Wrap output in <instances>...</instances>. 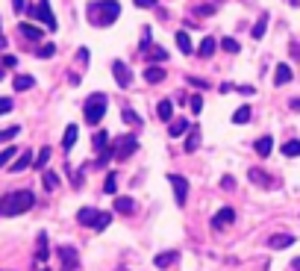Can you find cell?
Listing matches in <instances>:
<instances>
[{"label":"cell","instance_id":"6da1fadb","mask_svg":"<svg viewBox=\"0 0 300 271\" xmlns=\"http://www.w3.org/2000/svg\"><path fill=\"white\" fill-rule=\"evenodd\" d=\"M121 15V3L118 0H92L86 9V18L92 27H112Z\"/></svg>","mask_w":300,"mask_h":271},{"label":"cell","instance_id":"7a4b0ae2","mask_svg":"<svg viewBox=\"0 0 300 271\" xmlns=\"http://www.w3.org/2000/svg\"><path fill=\"white\" fill-rule=\"evenodd\" d=\"M35 206V195L30 189H18V192H9L0 198V215L3 218H12V215H21L27 209Z\"/></svg>","mask_w":300,"mask_h":271},{"label":"cell","instance_id":"3957f363","mask_svg":"<svg viewBox=\"0 0 300 271\" xmlns=\"http://www.w3.org/2000/svg\"><path fill=\"white\" fill-rule=\"evenodd\" d=\"M106 95L103 92H95V95H89L86 103H83V115H86V121L89 124H100L103 121V115H106Z\"/></svg>","mask_w":300,"mask_h":271},{"label":"cell","instance_id":"277c9868","mask_svg":"<svg viewBox=\"0 0 300 271\" xmlns=\"http://www.w3.org/2000/svg\"><path fill=\"white\" fill-rule=\"evenodd\" d=\"M135 147H138V136L135 133H127V136H118L112 144H109V150H112V156H118V159H127V156H133Z\"/></svg>","mask_w":300,"mask_h":271},{"label":"cell","instance_id":"5b68a950","mask_svg":"<svg viewBox=\"0 0 300 271\" xmlns=\"http://www.w3.org/2000/svg\"><path fill=\"white\" fill-rule=\"evenodd\" d=\"M30 15L38 18V21H44V24H47V30H56V18H53V12H50V3H47V0H38L33 9H30Z\"/></svg>","mask_w":300,"mask_h":271},{"label":"cell","instance_id":"8992f818","mask_svg":"<svg viewBox=\"0 0 300 271\" xmlns=\"http://www.w3.org/2000/svg\"><path fill=\"white\" fill-rule=\"evenodd\" d=\"M112 74H115V83H118L121 89H130V86H133V71L127 68L124 59H115V62H112Z\"/></svg>","mask_w":300,"mask_h":271},{"label":"cell","instance_id":"52a82bcc","mask_svg":"<svg viewBox=\"0 0 300 271\" xmlns=\"http://www.w3.org/2000/svg\"><path fill=\"white\" fill-rule=\"evenodd\" d=\"M168 180H171V186H174V201L180 203V206H186V198H189V183H186V177L168 174Z\"/></svg>","mask_w":300,"mask_h":271},{"label":"cell","instance_id":"ba28073f","mask_svg":"<svg viewBox=\"0 0 300 271\" xmlns=\"http://www.w3.org/2000/svg\"><path fill=\"white\" fill-rule=\"evenodd\" d=\"M233 221H235V209H233V206H224V209H218V212L212 215V221H209V224H212L215 230H224V227H227V224H233Z\"/></svg>","mask_w":300,"mask_h":271},{"label":"cell","instance_id":"9c48e42d","mask_svg":"<svg viewBox=\"0 0 300 271\" xmlns=\"http://www.w3.org/2000/svg\"><path fill=\"white\" fill-rule=\"evenodd\" d=\"M56 254H59V260H62L65 271H74V269H77V263H80V257H77V248H71V245H62V248H56Z\"/></svg>","mask_w":300,"mask_h":271},{"label":"cell","instance_id":"30bf717a","mask_svg":"<svg viewBox=\"0 0 300 271\" xmlns=\"http://www.w3.org/2000/svg\"><path fill=\"white\" fill-rule=\"evenodd\" d=\"M177 260H180V251H165V254H156L153 257V266L156 269H171Z\"/></svg>","mask_w":300,"mask_h":271},{"label":"cell","instance_id":"8fae6325","mask_svg":"<svg viewBox=\"0 0 300 271\" xmlns=\"http://www.w3.org/2000/svg\"><path fill=\"white\" fill-rule=\"evenodd\" d=\"M98 209H95V206H83V209H80V212H77V221H80V224H83V227H95V221H98Z\"/></svg>","mask_w":300,"mask_h":271},{"label":"cell","instance_id":"7c38bea8","mask_svg":"<svg viewBox=\"0 0 300 271\" xmlns=\"http://www.w3.org/2000/svg\"><path fill=\"white\" fill-rule=\"evenodd\" d=\"M168 133L174 136V138H180V136L192 133V124H189L186 118H174V121H171V127H168Z\"/></svg>","mask_w":300,"mask_h":271},{"label":"cell","instance_id":"4fadbf2b","mask_svg":"<svg viewBox=\"0 0 300 271\" xmlns=\"http://www.w3.org/2000/svg\"><path fill=\"white\" fill-rule=\"evenodd\" d=\"M18 33L24 35V38H30V41H41V38H44V30H38L35 24H21Z\"/></svg>","mask_w":300,"mask_h":271},{"label":"cell","instance_id":"5bb4252c","mask_svg":"<svg viewBox=\"0 0 300 271\" xmlns=\"http://www.w3.org/2000/svg\"><path fill=\"white\" fill-rule=\"evenodd\" d=\"M274 83H277V86H286V83H292V68L286 65V62L274 68Z\"/></svg>","mask_w":300,"mask_h":271},{"label":"cell","instance_id":"9a60e30c","mask_svg":"<svg viewBox=\"0 0 300 271\" xmlns=\"http://www.w3.org/2000/svg\"><path fill=\"white\" fill-rule=\"evenodd\" d=\"M156 115H159V121H174V103L171 101H159L156 103Z\"/></svg>","mask_w":300,"mask_h":271},{"label":"cell","instance_id":"2e32d148","mask_svg":"<svg viewBox=\"0 0 300 271\" xmlns=\"http://www.w3.org/2000/svg\"><path fill=\"white\" fill-rule=\"evenodd\" d=\"M33 162H35V159H33V153H30V150H24V153H21V156H18V159H15L12 165H9V168H12V171H15V174H18V171L30 168Z\"/></svg>","mask_w":300,"mask_h":271},{"label":"cell","instance_id":"e0dca14e","mask_svg":"<svg viewBox=\"0 0 300 271\" xmlns=\"http://www.w3.org/2000/svg\"><path fill=\"white\" fill-rule=\"evenodd\" d=\"M144 80H147V83H162V80H165V68H159V65L144 68Z\"/></svg>","mask_w":300,"mask_h":271},{"label":"cell","instance_id":"ac0fdd59","mask_svg":"<svg viewBox=\"0 0 300 271\" xmlns=\"http://www.w3.org/2000/svg\"><path fill=\"white\" fill-rule=\"evenodd\" d=\"M50 257V248H47V233H38V251H35V260L38 263H47Z\"/></svg>","mask_w":300,"mask_h":271},{"label":"cell","instance_id":"d6986e66","mask_svg":"<svg viewBox=\"0 0 300 271\" xmlns=\"http://www.w3.org/2000/svg\"><path fill=\"white\" fill-rule=\"evenodd\" d=\"M115 212H121V215H133V212H135L133 198H115Z\"/></svg>","mask_w":300,"mask_h":271},{"label":"cell","instance_id":"ffe728a7","mask_svg":"<svg viewBox=\"0 0 300 271\" xmlns=\"http://www.w3.org/2000/svg\"><path fill=\"white\" fill-rule=\"evenodd\" d=\"M74 144H77V124H68L65 136H62V150H71Z\"/></svg>","mask_w":300,"mask_h":271},{"label":"cell","instance_id":"44dd1931","mask_svg":"<svg viewBox=\"0 0 300 271\" xmlns=\"http://www.w3.org/2000/svg\"><path fill=\"white\" fill-rule=\"evenodd\" d=\"M215 47H218V44H215V38H212V35H206V38H203V41H200L198 53H200V56H203V59H209V56H212V53H215Z\"/></svg>","mask_w":300,"mask_h":271},{"label":"cell","instance_id":"7402d4cb","mask_svg":"<svg viewBox=\"0 0 300 271\" xmlns=\"http://www.w3.org/2000/svg\"><path fill=\"white\" fill-rule=\"evenodd\" d=\"M177 47H180L183 53H192V50H195V44H192V35L186 33V30H180V33H177Z\"/></svg>","mask_w":300,"mask_h":271},{"label":"cell","instance_id":"603a6c76","mask_svg":"<svg viewBox=\"0 0 300 271\" xmlns=\"http://www.w3.org/2000/svg\"><path fill=\"white\" fill-rule=\"evenodd\" d=\"M41 183H44L47 192H53V189H59V174H56V171H44V174H41Z\"/></svg>","mask_w":300,"mask_h":271},{"label":"cell","instance_id":"cb8c5ba5","mask_svg":"<svg viewBox=\"0 0 300 271\" xmlns=\"http://www.w3.org/2000/svg\"><path fill=\"white\" fill-rule=\"evenodd\" d=\"M250 183H253V186H262V189H271V186H274V183H271V180H268V174L265 171H250Z\"/></svg>","mask_w":300,"mask_h":271},{"label":"cell","instance_id":"d4e9b609","mask_svg":"<svg viewBox=\"0 0 300 271\" xmlns=\"http://www.w3.org/2000/svg\"><path fill=\"white\" fill-rule=\"evenodd\" d=\"M95 150H98V153H106V150H109V133H106V130H98V133H95Z\"/></svg>","mask_w":300,"mask_h":271},{"label":"cell","instance_id":"484cf974","mask_svg":"<svg viewBox=\"0 0 300 271\" xmlns=\"http://www.w3.org/2000/svg\"><path fill=\"white\" fill-rule=\"evenodd\" d=\"M271 147H274V138H271V136L256 138V153H259V156H271Z\"/></svg>","mask_w":300,"mask_h":271},{"label":"cell","instance_id":"4316f807","mask_svg":"<svg viewBox=\"0 0 300 271\" xmlns=\"http://www.w3.org/2000/svg\"><path fill=\"white\" fill-rule=\"evenodd\" d=\"M35 80L30 77V74H18L15 77V92H27V89H33Z\"/></svg>","mask_w":300,"mask_h":271},{"label":"cell","instance_id":"83f0119b","mask_svg":"<svg viewBox=\"0 0 300 271\" xmlns=\"http://www.w3.org/2000/svg\"><path fill=\"white\" fill-rule=\"evenodd\" d=\"M200 147V130L198 127H192V133H189V138H186V153H195Z\"/></svg>","mask_w":300,"mask_h":271},{"label":"cell","instance_id":"f1b7e54d","mask_svg":"<svg viewBox=\"0 0 300 271\" xmlns=\"http://www.w3.org/2000/svg\"><path fill=\"white\" fill-rule=\"evenodd\" d=\"M280 153H286L289 159H295V156H300V141H298V138H292V141H286V144L280 147Z\"/></svg>","mask_w":300,"mask_h":271},{"label":"cell","instance_id":"f546056e","mask_svg":"<svg viewBox=\"0 0 300 271\" xmlns=\"http://www.w3.org/2000/svg\"><path fill=\"white\" fill-rule=\"evenodd\" d=\"M271 248H289V245H295V236H289V233H280V236H271L268 242Z\"/></svg>","mask_w":300,"mask_h":271},{"label":"cell","instance_id":"4dcf8cb0","mask_svg":"<svg viewBox=\"0 0 300 271\" xmlns=\"http://www.w3.org/2000/svg\"><path fill=\"white\" fill-rule=\"evenodd\" d=\"M121 118H124V124H130V127H141V124H144V121H141V115L133 112V109H124V112H121Z\"/></svg>","mask_w":300,"mask_h":271},{"label":"cell","instance_id":"1f68e13d","mask_svg":"<svg viewBox=\"0 0 300 271\" xmlns=\"http://www.w3.org/2000/svg\"><path fill=\"white\" fill-rule=\"evenodd\" d=\"M147 59H150V62H165L168 50L165 47H147Z\"/></svg>","mask_w":300,"mask_h":271},{"label":"cell","instance_id":"d6a6232c","mask_svg":"<svg viewBox=\"0 0 300 271\" xmlns=\"http://www.w3.org/2000/svg\"><path fill=\"white\" fill-rule=\"evenodd\" d=\"M265 27H268V15L262 12V15H259V21L253 24V30H250V35H253V38H262V35H265Z\"/></svg>","mask_w":300,"mask_h":271},{"label":"cell","instance_id":"836d02e7","mask_svg":"<svg viewBox=\"0 0 300 271\" xmlns=\"http://www.w3.org/2000/svg\"><path fill=\"white\" fill-rule=\"evenodd\" d=\"M250 121V106H238L233 112V124H247Z\"/></svg>","mask_w":300,"mask_h":271},{"label":"cell","instance_id":"e575fe53","mask_svg":"<svg viewBox=\"0 0 300 271\" xmlns=\"http://www.w3.org/2000/svg\"><path fill=\"white\" fill-rule=\"evenodd\" d=\"M50 153H53V150H50V147H41V150H38V156H35V168H44V165H47V162H50Z\"/></svg>","mask_w":300,"mask_h":271},{"label":"cell","instance_id":"d590c367","mask_svg":"<svg viewBox=\"0 0 300 271\" xmlns=\"http://www.w3.org/2000/svg\"><path fill=\"white\" fill-rule=\"evenodd\" d=\"M109 224H112V212H100L98 215V221H95V230H106V227H109Z\"/></svg>","mask_w":300,"mask_h":271},{"label":"cell","instance_id":"8d00e7d4","mask_svg":"<svg viewBox=\"0 0 300 271\" xmlns=\"http://www.w3.org/2000/svg\"><path fill=\"white\" fill-rule=\"evenodd\" d=\"M15 153H18V147H12V144H9V147H3V150H0V168H3V165H9Z\"/></svg>","mask_w":300,"mask_h":271},{"label":"cell","instance_id":"74e56055","mask_svg":"<svg viewBox=\"0 0 300 271\" xmlns=\"http://www.w3.org/2000/svg\"><path fill=\"white\" fill-rule=\"evenodd\" d=\"M53 53H56V44H41V47L35 50V56H38V59H50Z\"/></svg>","mask_w":300,"mask_h":271},{"label":"cell","instance_id":"f35d334b","mask_svg":"<svg viewBox=\"0 0 300 271\" xmlns=\"http://www.w3.org/2000/svg\"><path fill=\"white\" fill-rule=\"evenodd\" d=\"M103 192H106V195H115V192H118V177H115V174H109V177H106Z\"/></svg>","mask_w":300,"mask_h":271},{"label":"cell","instance_id":"ab89813d","mask_svg":"<svg viewBox=\"0 0 300 271\" xmlns=\"http://www.w3.org/2000/svg\"><path fill=\"white\" fill-rule=\"evenodd\" d=\"M221 47H224L227 53H238V50H241V47H238V41L230 38V35H227V38H221Z\"/></svg>","mask_w":300,"mask_h":271},{"label":"cell","instance_id":"60d3db41","mask_svg":"<svg viewBox=\"0 0 300 271\" xmlns=\"http://www.w3.org/2000/svg\"><path fill=\"white\" fill-rule=\"evenodd\" d=\"M18 133H21V127H6V130H0V141H12Z\"/></svg>","mask_w":300,"mask_h":271},{"label":"cell","instance_id":"b9f144b4","mask_svg":"<svg viewBox=\"0 0 300 271\" xmlns=\"http://www.w3.org/2000/svg\"><path fill=\"white\" fill-rule=\"evenodd\" d=\"M189 106H192V112H195V115L203 112V98H200V95H192V98H189Z\"/></svg>","mask_w":300,"mask_h":271},{"label":"cell","instance_id":"7bdbcfd3","mask_svg":"<svg viewBox=\"0 0 300 271\" xmlns=\"http://www.w3.org/2000/svg\"><path fill=\"white\" fill-rule=\"evenodd\" d=\"M141 50H147L150 47V27H144V33H141V44H138Z\"/></svg>","mask_w":300,"mask_h":271},{"label":"cell","instance_id":"ee69618b","mask_svg":"<svg viewBox=\"0 0 300 271\" xmlns=\"http://www.w3.org/2000/svg\"><path fill=\"white\" fill-rule=\"evenodd\" d=\"M12 106H15V103L9 101V98H0V115H6V112H12Z\"/></svg>","mask_w":300,"mask_h":271},{"label":"cell","instance_id":"f6af8a7d","mask_svg":"<svg viewBox=\"0 0 300 271\" xmlns=\"http://www.w3.org/2000/svg\"><path fill=\"white\" fill-rule=\"evenodd\" d=\"M0 65H3V68H15V65H18V59H15V56H9V53H6V56H3V59H0Z\"/></svg>","mask_w":300,"mask_h":271},{"label":"cell","instance_id":"bcb514c9","mask_svg":"<svg viewBox=\"0 0 300 271\" xmlns=\"http://www.w3.org/2000/svg\"><path fill=\"white\" fill-rule=\"evenodd\" d=\"M189 83H192L195 89H209V83H206V80H200V77H189Z\"/></svg>","mask_w":300,"mask_h":271},{"label":"cell","instance_id":"7dc6e473","mask_svg":"<svg viewBox=\"0 0 300 271\" xmlns=\"http://www.w3.org/2000/svg\"><path fill=\"white\" fill-rule=\"evenodd\" d=\"M133 3L138 9H153V6H156V0H133Z\"/></svg>","mask_w":300,"mask_h":271},{"label":"cell","instance_id":"c3c4849f","mask_svg":"<svg viewBox=\"0 0 300 271\" xmlns=\"http://www.w3.org/2000/svg\"><path fill=\"white\" fill-rule=\"evenodd\" d=\"M77 59L86 65V62H89V47H80V50H77Z\"/></svg>","mask_w":300,"mask_h":271},{"label":"cell","instance_id":"681fc988","mask_svg":"<svg viewBox=\"0 0 300 271\" xmlns=\"http://www.w3.org/2000/svg\"><path fill=\"white\" fill-rule=\"evenodd\" d=\"M221 189H227V192H230V189H235V180H230V177H224V180H221Z\"/></svg>","mask_w":300,"mask_h":271},{"label":"cell","instance_id":"f907efd6","mask_svg":"<svg viewBox=\"0 0 300 271\" xmlns=\"http://www.w3.org/2000/svg\"><path fill=\"white\" fill-rule=\"evenodd\" d=\"M12 6H15V12H24V9H27V3H24V0H12Z\"/></svg>","mask_w":300,"mask_h":271},{"label":"cell","instance_id":"816d5d0a","mask_svg":"<svg viewBox=\"0 0 300 271\" xmlns=\"http://www.w3.org/2000/svg\"><path fill=\"white\" fill-rule=\"evenodd\" d=\"M292 109H295V112H300V98H295V101H292Z\"/></svg>","mask_w":300,"mask_h":271},{"label":"cell","instance_id":"f5cc1de1","mask_svg":"<svg viewBox=\"0 0 300 271\" xmlns=\"http://www.w3.org/2000/svg\"><path fill=\"white\" fill-rule=\"evenodd\" d=\"M292 271H300V257L298 260H292Z\"/></svg>","mask_w":300,"mask_h":271},{"label":"cell","instance_id":"db71d44e","mask_svg":"<svg viewBox=\"0 0 300 271\" xmlns=\"http://www.w3.org/2000/svg\"><path fill=\"white\" fill-rule=\"evenodd\" d=\"M292 50H295V56L300 59V44H292Z\"/></svg>","mask_w":300,"mask_h":271},{"label":"cell","instance_id":"11a10c76","mask_svg":"<svg viewBox=\"0 0 300 271\" xmlns=\"http://www.w3.org/2000/svg\"><path fill=\"white\" fill-rule=\"evenodd\" d=\"M0 80H3V65H0Z\"/></svg>","mask_w":300,"mask_h":271},{"label":"cell","instance_id":"9f6ffc18","mask_svg":"<svg viewBox=\"0 0 300 271\" xmlns=\"http://www.w3.org/2000/svg\"><path fill=\"white\" fill-rule=\"evenodd\" d=\"M118 271H127V269H118Z\"/></svg>","mask_w":300,"mask_h":271},{"label":"cell","instance_id":"6f0895ef","mask_svg":"<svg viewBox=\"0 0 300 271\" xmlns=\"http://www.w3.org/2000/svg\"><path fill=\"white\" fill-rule=\"evenodd\" d=\"M44 271H47V269H44Z\"/></svg>","mask_w":300,"mask_h":271}]
</instances>
